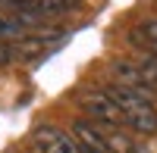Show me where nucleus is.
Wrapping results in <instances>:
<instances>
[{
	"label": "nucleus",
	"instance_id": "1",
	"mask_svg": "<svg viewBox=\"0 0 157 153\" xmlns=\"http://www.w3.org/2000/svg\"><path fill=\"white\" fill-rule=\"evenodd\" d=\"M104 91H107V97L120 106L126 128H132L135 134H157V106H154V100L129 91V87H120L113 81L104 84Z\"/></svg>",
	"mask_w": 157,
	"mask_h": 153
},
{
	"label": "nucleus",
	"instance_id": "2",
	"mask_svg": "<svg viewBox=\"0 0 157 153\" xmlns=\"http://www.w3.org/2000/svg\"><path fill=\"white\" fill-rule=\"evenodd\" d=\"M78 106H82V112H85L91 122H98V125H107V128H126L120 106L107 97L104 87H98V91H82V94H78Z\"/></svg>",
	"mask_w": 157,
	"mask_h": 153
},
{
	"label": "nucleus",
	"instance_id": "3",
	"mask_svg": "<svg viewBox=\"0 0 157 153\" xmlns=\"http://www.w3.org/2000/svg\"><path fill=\"white\" fill-rule=\"evenodd\" d=\"M110 75H113V84L129 87V91H135V94H141V97L154 100V91H151V84H148V78H145V72H141L138 62L116 56V59L110 62Z\"/></svg>",
	"mask_w": 157,
	"mask_h": 153
},
{
	"label": "nucleus",
	"instance_id": "4",
	"mask_svg": "<svg viewBox=\"0 0 157 153\" xmlns=\"http://www.w3.org/2000/svg\"><path fill=\"white\" fill-rule=\"evenodd\" d=\"M32 141H35L38 153H82L78 141L72 134L60 131L57 125H38L32 131Z\"/></svg>",
	"mask_w": 157,
	"mask_h": 153
},
{
	"label": "nucleus",
	"instance_id": "5",
	"mask_svg": "<svg viewBox=\"0 0 157 153\" xmlns=\"http://www.w3.org/2000/svg\"><path fill=\"white\" fill-rule=\"evenodd\" d=\"M72 137L78 141L82 153H110L107 144H104V131H101V125L91 122V119H75V122H72Z\"/></svg>",
	"mask_w": 157,
	"mask_h": 153
},
{
	"label": "nucleus",
	"instance_id": "6",
	"mask_svg": "<svg viewBox=\"0 0 157 153\" xmlns=\"http://www.w3.org/2000/svg\"><path fill=\"white\" fill-rule=\"evenodd\" d=\"M101 131H104V144H107L110 153H141V147L129 137V131H123V128H107V125H101Z\"/></svg>",
	"mask_w": 157,
	"mask_h": 153
},
{
	"label": "nucleus",
	"instance_id": "7",
	"mask_svg": "<svg viewBox=\"0 0 157 153\" xmlns=\"http://www.w3.org/2000/svg\"><path fill=\"white\" fill-rule=\"evenodd\" d=\"M132 37L145 47V53H157V16L138 22V28L132 31Z\"/></svg>",
	"mask_w": 157,
	"mask_h": 153
},
{
	"label": "nucleus",
	"instance_id": "8",
	"mask_svg": "<svg viewBox=\"0 0 157 153\" xmlns=\"http://www.w3.org/2000/svg\"><path fill=\"white\" fill-rule=\"evenodd\" d=\"M138 66H141V72H145V78H148L151 91L157 97V53H145V56L138 59Z\"/></svg>",
	"mask_w": 157,
	"mask_h": 153
}]
</instances>
